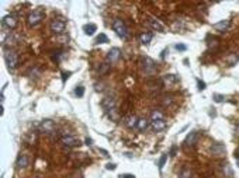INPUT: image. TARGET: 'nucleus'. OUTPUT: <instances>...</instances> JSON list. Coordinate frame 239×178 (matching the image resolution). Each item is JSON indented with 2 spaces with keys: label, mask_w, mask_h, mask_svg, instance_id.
<instances>
[{
  "label": "nucleus",
  "mask_w": 239,
  "mask_h": 178,
  "mask_svg": "<svg viewBox=\"0 0 239 178\" xmlns=\"http://www.w3.org/2000/svg\"><path fill=\"white\" fill-rule=\"evenodd\" d=\"M113 30H114L115 34H117L120 38H122V39L128 38V28H127V26L124 24L122 20L115 18L114 21H113Z\"/></svg>",
  "instance_id": "obj_1"
},
{
  "label": "nucleus",
  "mask_w": 239,
  "mask_h": 178,
  "mask_svg": "<svg viewBox=\"0 0 239 178\" xmlns=\"http://www.w3.org/2000/svg\"><path fill=\"white\" fill-rule=\"evenodd\" d=\"M42 20H44V9L42 7H37L28 16V24L30 26H38Z\"/></svg>",
  "instance_id": "obj_2"
},
{
  "label": "nucleus",
  "mask_w": 239,
  "mask_h": 178,
  "mask_svg": "<svg viewBox=\"0 0 239 178\" xmlns=\"http://www.w3.org/2000/svg\"><path fill=\"white\" fill-rule=\"evenodd\" d=\"M4 61H6V65L9 69H16L17 65H19V56H17V53L14 51H11V49H9V51H6V53H4Z\"/></svg>",
  "instance_id": "obj_3"
},
{
  "label": "nucleus",
  "mask_w": 239,
  "mask_h": 178,
  "mask_svg": "<svg viewBox=\"0 0 239 178\" xmlns=\"http://www.w3.org/2000/svg\"><path fill=\"white\" fill-rule=\"evenodd\" d=\"M141 63H142V67H143V70H145L146 74H153L156 72V63H155V61L150 59V57L143 56L142 59H141Z\"/></svg>",
  "instance_id": "obj_4"
},
{
  "label": "nucleus",
  "mask_w": 239,
  "mask_h": 178,
  "mask_svg": "<svg viewBox=\"0 0 239 178\" xmlns=\"http://www.w3.org/2000/svg\"><path fill=\"white\" fill-rule=\"evenodd\" d=\"M17 26V16L16 14H7L2 20V28L3 30H13Z\"/></svg>",
  "instance_id": "obj_5"
},
{
  "label": "nucleus",
  "mask_w": 239,
  "mask_h": 178,
  "mask_svg": "<svg viewBox=\"0 0 239 178\" xmlns=\"http://www.w3.org/2000/svg\"><path fill=\"white\" fill-rule=\"evenodd\" d=\"M101 105L103 108H104L105 112H109L110 117L113 115V118L115 119V115H114V109H115V101L113 98H110V97H105L104 100L101 101Z\"/></svg>",
  "instance_id": "obj_6"
},
{
  "label": "nucleus",
  "mask_w": 239,
  "mask_h": 178,
  "mask_svg": "<svg viewBox=\"0 0 239 178\" xmlns=\"http://www.w3.org/2000/svg\"><path fill=\"white\" fill-rule=\"evenodd\" d=\"M49 27H51V30L55 34H62L65 31V21H62L59 18H54L51 21V24H49Z\"/></svg>",
  "instance_id": "obj_7"
},
{
  "label": "nucleus",
  "mask_w": 239,
  "mask_h": 178,
  "mask_svg": "<svg viewBox=\"0 0 239 178\" xmlns=\"http://www.w3.org/2000/svg\"><path fill=\"white\" fill-rule=\"evenodd\" d=\"M38 128L41 132H44V133H52L55 129V124L51 119H44V121H41V124H39Z\"/></svg>",
  "instance_id": "obj_8"
},
{
  "label": "nucleus",
  "mask_w": 239,
  "mask_h": 178,
  "mask_svg": "<svg viewBox=\"0 0 239 178\" xmlns=\"http://www.w3.org/2000/svg\"><path fill=\"white\" fill-rule=\"evenodd\" d=\"M121 57V51L120 48H111L107 53V63H115Z\"/></svg>",
  "instance_id": "obj_9"
},
{
  "label": "nucleus",
  "mask_w": 239,
  "mask_h": 178,
  "mask_svg": "<svg viewBox=\"0 0 239 178\" xmlns=\"http://www.w3.org/2000/svg\"><path fill=\"white\" fill-rule=\"evenodd\" d=\"M62 143H64V146H66V147H76V146H80V140L77 139V137H75V136L68 135V136L62 137Z\"/></svg>",
  "instance_id": "obj_10"
},
{
  "label": "nucleus",
  "mask_w": 239,
  "mask_h": 178,
  "mask_svg": "<svg viewBox=\"0 0 239 178\" xmlns=\"http://www.w3.org/2000/svg\"><path fill=\"white\" fill-rule=\"evenodd\" d=\"M30 164V157L27 156L26 153H21V154H19V157H17V168H26L27 165Z\"/></svg>",
  "instance_id": "obj_11"
},
{
  "label": "nucleus",
  "mask_w": 239,
  "mask_h": 178,
  "mask_svg": "<svg viewBox=\"0 0 239 178\" xmlns=\"http://www.w3.org/2000/svg\"><path fill=\"white\" fill-rule=\"evenodd\" d=\"M198 137H200V132H198V130H193V132H190L188 136L186 137V143H187L188 146H194V144L197 143Z\"/></svg>",
  "instance_id": "obj_12"
},
{
  "label": "nucleus",
  "mask_w": 239,
  "mask_h": 178,
  "mask_svg": "<svg viewBox=\"0 0 239 178\" xmlns=\"http://www.w3.org/2000/svg\"><path fill=\"white\" fill-rule=\"evenodd\" d=\"M152 128L153 130H156V132H160L166 128V122L163 118H156V119H152Z\"/></svg>",
  "instance_id": "obj_13"
},
{
  "label": "nucleus",
  "mask_w": 239,
  "mask_h": 178,
  "mask_svg": "<svg viewBox=\"0 0 239 178\" xmlns=\"http://www.w3.org/2000/svg\"><path fill=\"white\" fill-rule=\"evenodd\" d=\"M225 150L226 149L222 143H214L212 146H211V153H212L214 156H221V154L225 153Z\"/></svg>",
  "instance_id": "obj_14"
},
{
  "label": "nucleus",
  "mask_w": 239,
  "mask_h": 178,
  "mask_svg": "<svg viewBox=\"0 0 239 178\" xmlns=\"http://www.w3.org/2000/svg\"><path fill=\"white\" fill-rule=\"evenodd\" d=\"M229 20H222V21H220V22H217V24H214V30H217V31H221V32H224L228 27H229Z\"/></svg>",
  "instance_id": "obj_15"
},
{
  "label": "nucleus",
  "mask_w": 239,
  "mask_h": 178,
  "mask_svg": "<svg viewBox=\"0 0 239 178\" xmlns=\"http://www.w3.org/2000/svg\"><path fill=\"white\" fill-rule=\"evenodd\" d=\"M148 22H149V26L152 27L153 30H156V31H159V32H165V27L160 24L158 20H155V18H149L148 20Z\"/></svg>",
  "instance_id": "obj_16"
},
{
  "label": "nucleus",
  "mask_w": 239,
  "mask_h": 178,
  "mask_svg": "<svg viewBox=\"0 0 239 178\" xmlns=\"http://www.w3.org/2000/svg\"><path fill=\"white\" fill-rule=\"evenodd\" d=\"M83 31H84V34H86V35H93L96 31H97V26H96V24H93V22H90V24H86V26L83 27Z\"/></svg>",
  "instance_id": "obj_17"
},
{
  "label": "nucleus",
  "mask_w": 239,
  "mask_h": 178,
  "mask_svg": "<svg viewBox=\"0 0 239 178\" xmlns=\"http://www.w3.org/2000/svg\"><path fill=\"white\" fill-rule=\"evenodd\" d=\"M152 38H153L152 32H143V34H141V37H139L141 42H142L143 45H148L150 41H152Z\"/></svg>",
  "instance_id": "obj_18"
},
{
  "label": "nucleus",
  "mask_w": 239,
  "mask_h": 178,
  "mask_svg": "<svg viewBox=\"0 0 239 178\" xmlns=\"http://www.w3.org/2000/svg\"><path fill=\"white\" fill-rule=\"evenodd\" d=\"M124 124L127 125L128 128H134V126H137V125H138V119L134 117V115H130V117L125 118Z\"/></svg>",
  "instance_id": "obj_19"
},
{
  "label": "nucleus",
  "mask_w": 239,
  "mask_h": 178,
  "mask_svg": "<svg viewBox=\"0 0 239 178\" xmlns=\"http://www.w3.org/2000/svg\"><path fill=\"white\" fill-rule=\"evenodd\" d=\"M148 126H149V121H148V119H145V118H142V119H138L137 128L141 130V132H145V130L148 129Z\"/></svg>",
  "instance_id": "obj_20"
},
{
  "label": "nucleus",
  "mask_w": 239,
  "mask_h": 178,
  "mask_svg": "<svg viewBox=\"0 0 239 178\" xmlns=\"http://www.w3.org/2000/svg\"><path fill=\"white\" fill-rule=\"evenodd\" d=\"M179 178H194V172L190 168H182V171L179 174Z\"/></svg>",
  "instance_id": "obj_21"
},
{
  "label": "nucleus",
  "mask_w": 239,
  "mask_h": 178,
  "mask_svg": "<svg viewBox=\"0 0 239 178\" xmlns=\"http://www.w3.org/2000/svg\"><path fill=\"white\" fill-rule=\"evenodd\" d=\"M109 42V37L104 34V32H101L100 35H97L96 37V39H94V44L96 45H99V44H107Z\"/></svg>",
  "instance_id": "obj_22"
},
{
  "label": "nucleus",
  "mask_w": 239,
  "mask_h": 178,
  "mask_svg": "<svg viewBox=\"0 0 239 178\" xmlns=\"http://www.w3.org/2000/svg\"><path fill=\"white\" fill-rule=\"evenodd\" d=\"M166 160H167V154H162V156H160V159H159V163H158V167H159L160 171H162L163 167H165Z\"/></svg>",
  "instance_id": "obj_23"
},
{
  "label": "nucleus",
  "mask_w": 239,
  "mask_h": 178,
  "mask_svg": "<svg viewBox=\"0 0 239 178\" xmlns=\"http://www.w3.org/2000/svg\"><path fill=\"white\" fill-rule=\"evenodd\" d=\"M165 81L176 83V81H177V76H176V74H166V76H165Z\"/></svg>",
  "instance_id": "obj_24"
},
{
  "label": "nucleus",
  "mask_w": 239,
  "mask_h": 178,
  "mask_svg": "<svg viewBox=\"0 0 239 178\" xmlns=\"http://www.w3.org/2000/svg\"><path fill=\"white\" fill-rule=\"evenodd\" d=\"M75 94H76L77 97H83V96H84V87H83V86H77L76 89H75Z\"/></svg>",
  "instance_id": "obj_25"
},
{
  "label": "nucleus",
  "mask_w": 239,
  "mask_h": 178,
  "mask_svg": "<svg viewBox=\"0 0 239 178\" xmlns=\"http://www.w3.org/2000/svg\"><path fill=\"white\" fill-rule=\"evenodd\" d=\"M175 48H176V51L184 52V51H187V45H184V44H176Z\"/></svg>",
  "instance_id": "obj_26"
},
{
  "label": "nucleus",
  "mask_w": 239,
  "mask_h": 178,
  "mask_svg": "<svg viewBox=\"0 0 239 178\" xmlns=\"http://www.w3.org/2000/svg\"><path fill=\"white\" fill-rule=\"evenodd\" d=\"M224 100H225L224 96H221V94H214V101L215 102H221V101H224Z\"/></svg>",
  "instance_id": "obj_27"
},
{
  "label": "nucleus",
  "mask_w": 239,
  "mask_h": 178,
  "mask_svg": "<svg viewBox=\"0 0 239 178\" xmlns=\"http://www.w3.org/2000/svg\"><path fill=\"white\" fill-rule=\"evenodd\" d=\"M197 84H198V90H200V91L205 90V83L203 81V80H200V79H198V80H197Z\"/></svg>",
  "instance_id": "obj_28"
},
{
  "label": "nucleus",
  "mask_w": 239,
  "mask_h": 178,
  "mask_svg": "<svg viewBox=\"0 0 239 178\" xmlns=\"http://www.w3.org/2000/svg\"><path fill=\"white\" fill-rule=\"evenodd\" d=\"M105 168L107 170H115L117 168V164H114V163H109V164L105 165Z\"/></svg>",
  "instance_id": "obj_29"
},
{
  "label": "nucleus",
  "mask_w": 239,
  "mask_h": 178,
  "mask_svg": "<svg viewBox=\"0 0 239 178\" xmlns=\"http://www.w3.org/2000/svg\"><path fill=\"white\" fill-rule=\"evenodd\" d=\"M120 178H135V175L134 174H121Z\"/></svg>",
  "instance_id": "obj_30"
},
{
  "label": "nucleus",
  "mask_w": 239,
  "mask_h": 178,
  "mask_svg": "<svg viewBox=\"0 0 239 178\" xmlns=\"http://www.w3.org/2000/svg\"><path fill=\"white\" fill-rule=\"evenodd\" d=\"M69 76H70V72L64 73V74H62V80H64V81H65V80H68V79H69Z\"/></svg>",
  "instance_id": "obj_31"
},
{
  "label": "nucleus",
  "mask_w": 239,
  "mask_h": 178,
  "mask_svg": "<svg viewBox=\"0 0 239 178\" xmlns=\"http://www.w3.org/2000/svg\"><path fill=\"white\" fill-rule=\"evenodd\" d=\"M84 142H86L87 146H92V144H93V139H90V137H86V139H84Z\"/></svg>",
  "instance_id": "obj_32"
},
{
  "label": "nucleus",
  "mask_w": 239,
  "mask_h": 178,
  "mask_svg": "<svg viewBox=\"0 0 239 178\" xmlns=\"http://www.w3.org/2000/svg\"><path fill=\"white\" fill-rule=\"evenodd\" d=\"M236 136H239V126L236 128Z\"/></svg>",
  "instance_id": "obj_33"
}]
</instances>
